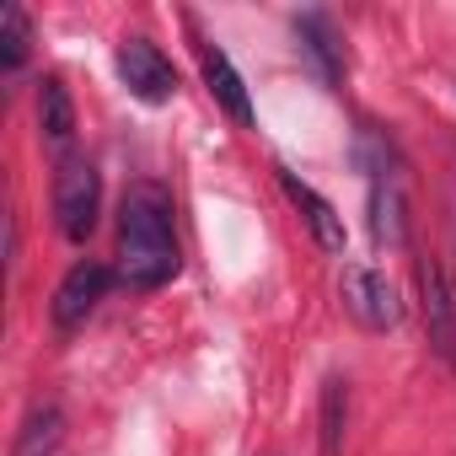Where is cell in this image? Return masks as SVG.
<instances>
[{"label": "cell", "instance_id": "1", "mask_svg": "<svg viewBox=\"0 0 456 456\" xmlns=\"http://www.w3.org/2000/svg\"><path fill=\"white\" fill-rule=\"evenodd\" d=\"M172 193L156 177H140L118 199V280L129 290H161L183 269V248L172 232Z\"/></svg>", "mask_w": 456, "mask_h": 456}, {"label": "cell", "instance_id": "2", "mask_svg": "<svg viewBox=\"0 0 456 456\" xmlns=\"http://www.w3.org/2000/svg\"><path fill=\"white\" fill-rule=\"evenodd\" d=\"M360 172H365V225H370V242L397 253L408 242V199H403V161L397 145L381 129H360Z\"/></svg>", "mask_w": 456, "mask_h": 456}, {"label": "cell", "instance_id": "3", "mask_svg": "<svg viewBox=\"0 0 456 456\" xmlns=\"http://www.w3.org/2000/svg\"><path fill=\"white\" fill-rule=\"evenodd\" d=\"M97 215H102V177L86 156H60V172H54V220L65 242H86L97 232Z\"/></svg>", "mask_w": 456, "mask_h": 456}, {"label": "cell", "instance_id": "4", "mask_svg": "<svg viewBox=\"0 0 456 456\" xmlns=\"http://www.w3.org/2000/svg\"><path fill=\"white\" fill-rule=\"evenodd\" d=\"M338 296H344V312H349L365 333H392V328L403 322V296H397V285H392L381 269L349 264L344 280H338Z\"/></svg>", "mask_w": 456, "mask_h": 456}, {"label": "cell", "instance_id": "5", "mask_svg": "<svg viewBox=\"0 0 456 456\" xmlns=\"http://www.w3.org/2000/svg\"><path fill=\"white\" fill-rule=\"evenodd\" d=\"M113 65H118V81L129 86V97H140V102H172L177 97V65L151 44V38H124L118 44V54H113Z\"/></svg>", "mask_w": 456, "mask_h": 456}, {"label": "cell", "instance_id": "6", "mask_svg": "<svg viewBox=\"0 0 456 456\" xmlns=\"http://www.w3.org/2000/svg\"><path fill=\"white\" fill-rule=\"evenodd\" d=\"M419 296H424V333L429 349L456 365V280L440 258H419Z\"/></svg>", "mask_w": 456, "mask_h": 456}, {"label": "cell", "instance_id": "7", "mask_svg": "<svg viewBox=\"0 0 456 456\" xmlns=\"http://www.w3.org/2000/svg\"><path fill=\"white\" fill-rule=\"evenodd\" d=\"M113 269L108 264H97V258H81L65 280H60V290H54V306H49V317H54V328L60 333H70V328H81L92 312H97V301L113 290Z\"/></svg>", "mask_w": 456, "mask_h": 456}, {"label": "cell", "instance_id": "8", "mask_svg": "<svg viewBox=\"0 0 456 456\" xmlns=\"http://www.w3.org/2000/svg\"><path fill=\"white\" fill-rule=\"evenodd\" d=\"M274 177H280V188H285V199L301 209V220H306V232H312V242L322 248V253H344V242H349V232H344V215L306 183V177H296L285 161L274 167Z\"/></svg>", "mask_w": 456, "mask_h": 456}, {"label": "cell", "instance_id": "9", "mask_svg": "<svg viewBox=\"0 0 456 456\" xmlns=\"http://www.w3.org/2000/svg\"><path fill=\"white\" fill-rule=\"evenodd\" d=\"M193 54H199V70H204V86H209V97L232 113L242 129H253V97H248V81L237 76V65H232V54H225L215 38H199L193 44Z\"/></svg>", "mask_w": 456, "mask_h": 456}, {"label": "cell", "instance_id": "10", "mask_svg": "<svg viewBox=\"0 0 456 456\" xmlns=\"http://www.w3.org/2000/svg\"><path fill=\"white\" fill-rule=\"evenodd\" d=\"M296 38H301V54L312 60V70H317L328 86H338V81H344V38H338L333 17H328V12H301V17H296Z\"/></svg>", "mask_w": 456, "mask_h": 456}, {"label": "cell", "instance_id": "11", "mask_svg": "<svg viewBox=\"0 0 456 456\" xmlns=\"http://www.w3.org/2000/svg\"><path fill=\"white\" fill-rule=\"evenodd\" d=\"M38 129L49 140V151L70 156V140H76V102H70V86L60 76H44L38 81Z\"/></svg>", "mask_w": 456, "mask_h": 456}, {"label": "cell", "instance_id": "12", "mask_svg": "<svg viewBox=\"0 0 456 456\" xmlns=\"http://www.w3.org/2000/svg\"><path fill=\"white\" fill-rule=\"evenodd\" d=\"M344 429H349V381L328 376L322 403H317V445H322V456H344Z\"/></svg>", "mask_w": 456, "mask_h": 456}, {"label": "cell", "instance_id": "13", "mask_svg": "<svg viewBox=\"0 0 456 456\" xmlns=\"http://www.w3.org/2000/svg\"><path fill=\"white\" fill-rule=\"evenodd\" d=\"M60 440H65V413H60L54 403H38V408L22 419V429H17V451H12V456H54Z\"/></svg>", "mask_w": 456, "mask_h": 456}, {"label": "cell", "instance_id": "14", "mask_svg": "<svg viewBox=\"0 0 456 456\" xmlns=\"http://www.w3.org/2000/svg\"><path fill=\"white\" fill-rule=\"evenodd\" d=\"M28 49H33V22L17 0H6V6H0V70L17 76L28 65Z\"/></svg>", "mask_w": 456, "mask_h": 456}]
</instances>
